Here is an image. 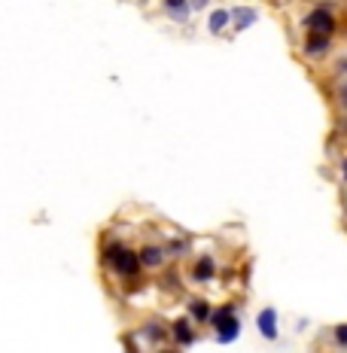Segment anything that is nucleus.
<instances>
[{
	"mask_svg": "<svg viewBox=\"0 0 347 353\" xmlns=\"http://www.w3.org/2000/svg\"><path fill=\"white\" fill-rule=\"evenodd\" d=\"M165 253H168V262H180V259H186L189 253H192V241H189L186 235H171L165 238Z\"/></svg>",
	"mask_w": 347,
	"mask_h": 353,
	"instance_id": "9",
	"label": "nucleus"
},
{
	"mask_svg": "<svg viewBox=\"0 0 347 353\" xmlns=\"http://www.w3.org/2000/svg\"><path fill=\"white\" fill-rule=\"evenodd\" d=\"M338 134L347 140V116H344V113H342V119H338Z\"/></svg>",
	"mask_w": 347,
	"mask_h": 353,
	"instance_id": "22",
	"label": "nucleus"
},
{
	"mask_svg": "<svg viewBox=\"0 0 347 353\" xmlns=\"http://www.w3.org/2000/svg\"><path fill=\"white\" fill-rule=\"evenodd\" d=\"M229 27H232V10H225V6H216V10L208 16V31L214 34V37H219V34L229 31Z\"/></svg>",
	"mask_w": 347,
	"mask_h": 353,
	"instance_id": "12",
	"label": "nucleus"
},
{
	"mask_svg": "<svg viewBox=\"0 0 347 353\" xmlns=\"http://www.w3.org/2000/svg\"><path fill=\"white\" fill-rule=\"evenodd\" d=\"M98 259H101V268L110 274V277H116L119 284L125 289H134L144 284V265H140L137 259V247L122 241V238L116 235H107L101 241V250H98Z\"/></svg>",
	"mask_w": 347,
	"mask_h": 353,
	"instance_id": "1",
	"label": "nucleus"
},
{
	"mask_svg": "<svg viewBox=\"0 0 347 353\" xmlns=\"http://www.w3.org/2000/svg\"><path fill=\"white\" fill-rule=\"evenodd\" d=\"M134 335L140 338V344L144 348H153V350H159V348H165L168 341H171V332H168V323H161V320H146L144 326H140Z\"/></svg>",
	"mask_w": 347,
	"mask_h": 353,
	"instance_id": "5",
	"label": "nucleus"
},
{
	"mask_svg": "<svg viewBox=\"0 0 347 353\" xmlns=\"http://www.w3.org/2000/svg\"><path fill=\"white\" fill-rule=\"evenodd\" d=\"M208 3H210V0H189V6H192V12H201Z\"/></svg>",
	"mask_w": 347,
	"mask_h": 353,
	"instance_id": "21",
	"label": "nucleus"
},
{
	"mask_svg": "<svg viewBox=\"0 0 347 353\" xmlns=\"http://www.w3.org/2000/svg\"><path fill=\"white\" fill-rule=\"evenodd\" d=\"M332 344H335L338 350H347V323H338V326L332 329Z\"/></svg>",
	"mask_w": 347,
	"mask_h": 353,
	"instance_id": "17",
	"label": "nucleus"
},
{
	"mask_svg": "<svg viewBox=\"0 0 347 353\" xmlns=\"http://www.w3.org/2000/svg\"><path fill=\"white\" fill-rule=\"evenodd\" d=\"M304 34H320V37H335L338 34V12L332 3H317L302 16Z\"/></svg>",
	"mask_w": 347,
	"mask_h": 353,
	"instance_id": "2",
	"label": "nucleus"
},
{
	"mask_svg": "<svg viewBox=\"0 0 347 353\" xmlns=\"http://www.w3.org/2000/svg\"><path fill=\"white\" fill-rule=\"evenodd\" d=\"M210 314H214L210 299H204V295H192V299H186V317L195 323V326H208Z\"/></svg>",
	"mask_w": 347,
	"mask_h": 353,
	"instance_id": "8",
	"label": "nucleus"
},
{
	"mask_svg": "<svg viewBox=\"0 0 347 353\" xmlns=\"http://www.w3.org/2000/svg\"><path fill=\"white\" fill-rule=\"evenodd\" d=\"M219 277V262L216 256H210V253H201V256L192 259V265H189V280L198 286L204 284H214V280Z\"/></svg>",
	"mask_w": 347,
	"mask_h": 353,
	"instance_id": "4",
	"label": "nucleus"
},
{
	"mask_svg": "<svg viewBox=\"0 0 347 353\" xmlns=\"http://www.w3.org/2000/svg\"><path fill=\"white\" fill-rule=\"evenodd\" d=\"M155 353H180V348H159Z\"/></svg>",
	"mask_w": 347,
	"mask_h": 353,
	"instance_id": "23",
	"label": "nucleus"
},
{
	"mask_svg": "<svg viewBox=\"0 0 347 353\" xmlns=\"http://www.w3.org/2000/svg\"><path fill=\"white\" fill-rule=\"evenodd\" d=\"M332 98H335V107H338V110H342L344 116H347V76H344V80H338L335 95H332Z\"/></svg>",
	"mask_w": 347,
	"mask_h": 353,
	"instance_id": "16",
	"label": "nucleus"
},
{
	"mask_svg": "<svg viewBox=\"0 0 347 353\" xmlns=\"http://www.w3.org/2000/svg\"><path fill=\"white\" fill-rule=\"evenodd\" d=\"M256 22V10H247V6H232V31H247Z\"/></svg>",
	"mask_w": 347,
	"mask_h": 353,
	"instance_id": "14",
	"label": "nucleus"
},
{
	"mask_svg": "<svg viewBox=\"0 0 347 353\" xmlns=\"http://www.w3.org/2000/svg\"><path fill=\"white\" fill-rule=\"evenodd\" d=\"M122 348H125V353H144V344H140V338L134 335V332L122 335Z\"/></svg>",
	"mask_w": 347,
	"mask_h": 353,
	"instance_id": "18",
	"label": "nucleus"
},
{
	"mask_svg": "<svg viewBox=\"0 0 347 353\" xmlns=\"http://www.w3.org/2000/svg\"><path fill=\"white\" fill-rule=\"evenodd\" d=\"M338 176H342V183H347V152L338 159Z\"/></svg>",
	"mask_w": 347,
	"mask_h": 353,
	"instance_id": "20",
	"label": "nucleus"
},
{
	"mask_svg": "<svg viewBox=\"0 0 347 353\" xmlns=\"http://www.w3.org/2000/svg\"><path fill=\"white\" fill-rule=\"evenodd\" d=\"M335 46V37H320V34H304L302 37V55L308 61H326Z\"/></svg>",
	"mask_w": 347,
	"mask_h": 353,
	"instance_id": "6",
	"label": "nucleus"
},
{
	"mask_svg": "<svg viewBox=\"0 0 347 353\" xmlns=\"http://www.w3.org/2000/svg\"><path fill=\"white\" fill-rule=\"evenodd\" d=\"M161 12H165L168 19H174L177 25H183L192 16V6H189V0H161Z\"/></svg>",
	"mask_w": 347,
	"mask_h": 353,
	"instance_id": "11",
	"label": "nucleus"
},
{
	"mask_svg": "<svg viewBox=\"0 0 347 353\" xmlns=\"http://www.w3.org/2000/svg\"><path fill=\"white\" fill-rule=\"evenodd\" d=\"M232 317H238V305H235V301H223V305H214V314H210V323H208V326L216 332L219 326H223V323H229Z\"/></svg>",
	"mask_w": 347,
	"mask_h": 353,
	"instance_id": "13",
	"label": "nucleus"
},
{
	"mask_svg": "<svg viewBox=\"0 0 347 353\" xmlns=\"http://www.w3.org/2000/svg\"><path fill=\"white\" fill-rule=\"evenodd\" d=\"M168 332H171V341L174 348H192V344L198 341V326L189 317H177V320L168 323Z\"/></svg>",
	"mask_w": 347,
	"mask_h": 353,
	"instance_id": "7",
	"label": "nucleus"
},
{
	"mask_svg": "<svg viewBox=\"0 0 347 353\" xmlns=\"http://www.w3.org/2000/svg\"><path fill=\"white\" fill-rule=\"evenodd\" d=\"M332 70H335V80H344V76H347V55H342Z\"/></svg>",
	"mask_w": 347,
	"mask_h": 353,
	"instance_id": "19",
	"label": "nucleus"
},
{
	"mask_svg": "<svg viewBox=\"0 0 347 353\" xmlns=\"http://www.w3.org/2000/svg\"><path fill=\"white\" fill-rule=\"evenodd\" d=\"M256 326H259V335L265 338V341H278V310L262 308L259 317H256Z\"/></svg>",
	"mask_w": 347,
	"mask_h": 353,
	"instance_id": "10",
	"label": "nucleus"
},
{
	"mask_svg": "<svg viewBox=\"0 0 347 353\" xmlns=\"http://www.w3.org/2000/svg\"><path fill=\"white\" fill-rule=\"evenodd\" d=\"M238 335H240V317H232L229 323H223V326L214 332L216 344H232V341H238Z\"/></svg>",
	"mask_w": 347,
	"mask_h": 353,
	"instance_id": "15",
	"label": "nucleus"
},
{
	"mask_svg": "<svg viewBox=\"0 0 347 353\" xmlns=\"http://www.w3.org/2000/svg\"><path fill=\"white\" fill-rule=\"evenodd\" d=\"M137 259H140V265H144L146 274L165 271V268H168V253H165V244H161V241H144V244H137Z\"/></svg>",
	"mask_w": 347,
	"mask_h": 353,
	"instance_id": "3",
	"label": "nucleus"
}]
</instances>
